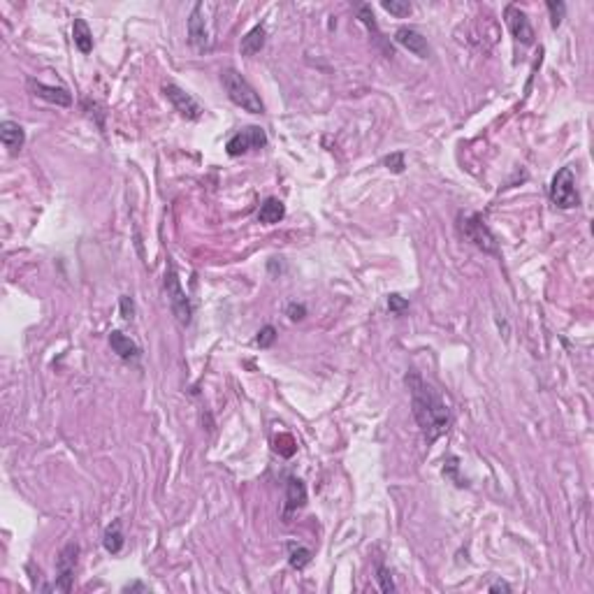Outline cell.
Masks as SVG:
<instances>
[{
    "instance_id": "cell-1",
    "label": "cell",
    "mask_w": 594,
    "mask_h": 594,
    "mask_svg": "<svg viewBox=\"0 0 594 594\" xmlns=\"http://www.w3.org/2000/svg\"><path fill=\"white\" fill-rule=\"evenodd\" d=\"M406 386L411 390V408L418 427L423 430L427 442H437L442 434L451 430L453 416L448 404L418 372L406 374Z\"/></svg>"
},
{
    "instance_id": "cell-2",
    "label": "cell",
    "mask_w": 594,
    "mask_h": 594,
    "mask_svg": "<svg viewBox=\"0 0 594 594\" xmlns=\"http://www.w3.org/2000/svg\"><path fill=\"white\" fill-rule=\"evenodd\" d=\"M221 84H223V88H226L228 98L232 100L237 107H241L244 112H251V114L265 112V105H263V100H260V95L255 93V88L248 84V81L235 68L221 70Z\"/></svg>"
},
{
    "instance_id": "cell-3",
    "label": "cell",
    "mask_w": 594,
    "mask_h": 594,
    "mask_svg": "<svg viewBox=\"0 0 594 594\" xmlns=\"http://www.w3.org/2000/svg\"><path fill=\"white\" fill-rule=\"evenodd\" d=\"M457 230H459V235L467 241H471L476 248H481L485 253L499 255V246H497L493 230L488 228V223H485L481 214H459Z\"/></svg>"
},
{
    "instance_id": "cell-4",
    "label": "cell",
    "mask_w": 594,
    "mask_h": 594,
    "mask_svg": "<svg viewBox=\"0 0 594 594\" xmlns=\"http://www.w3.org/2000/svg\"><path fill=\"white\" fill-rule=\"evenodd\" d=\"M551 200L555 207H560V209H573L580 204V195L576 188V175H573L571 168H562L557 175L553 177Z\"/></svg>"
},
{
    "instance_id": "cell-5",
    "label": "cell",
    "mask_w": 594,
    "mask_h": 594,
    "mask_svg": "<svg viewBox=\"0 0 594 594\" xmlns=\"http://www.w3.org/2000/svg\"><path fill=\"white\" fill-rule=\"evenodd\" d=\"M165 293H168L172 314L177 316V321L181 323V325H188V323H190V316H193V306H190L186 290L181 288L179 274H177V270H175L172 265L168 267V272H165Z\"/></svg>"
},
{
    "instance_id": "cell-6",
    "label": "cell",
    "mask_w": 594,
    "mask_h": 594,
    "mask_svg": "<svg viewBox=\"0 0 594 594\" xmlns=\"http://www.w3.org/2000/svg\"><path fill=\"white\" fill-rule=\"evenodd\" d=\"M267 144V135L260 126H248V128H241L239 132H235L232 137L228 139L226 144V151L228 156L237 158V156H244V153L253 151V149H263Z\"/></svg>"
},
{
    "instance_id": "cell-7",
    "label": "cell",
    "mask_w": 594,
    "mask_h": 594,
    "mask_svg": "<svg viewBox=\"0 0 594 594\" xmlns=\"http://www.w3.org/2000/svg\"><path fill=\"white\" fill-rule=\"evenodd\" d=\"M77 555H79V546L77 544H68L59 555V562H56V583L49 585L47 590H59V592H70L72 590V578H75V569H77Z\"/></svg>"
},
{
    "instance_id": "cell-8",
    "label": "cell",
    "mask_w": 594,
    "mask_h": 594,
    "mask_svg": "<svg viewBox=\"0 0 594 594\" xmlns=\"http://www.w3.org/2000/svg\"><path fill=\"white\" fill-rule=\"evenodd\" d=\"M163 93L165 98H168L172 105H175V110L181 114L184 119H190V121H197L202 117V107L200 102H197L193 95H188L184 88H179L177 84H165L163 86Z\"/></svg>"
},
{
    "instance_id": "cell-9",
    "label": "cell",
    "mask_w": 594,
    "mask_h": 594,
    "mask_svg": "<svg viewBox=\"0 0 594 594\" xmlns=\"http://www.w3.org/2000/svg\"><path fill=\"white\" fill-rule=\"evenodd\" d=\"M504 19H506V26H508L511 33H513L515 40L522 42V44L534 42V28H532V23H529L527 14L520 8H515V5H506V10H504Z\"/></svg>"
},
{
    "instance_id": "cell-10",
    "label": "cell",
    "mask_w": 594,
    "mask_h": 594,
    "mask_svg": "<svg viewBox=\"0 0 594 594\" xmlns=\"http://www.w3.org/2000/svg\"><path fill=\"white\" fill-rule=\"evenodd\" d=\"M395 42H397L399 47H404L406 51H411L413 56H418V59H430V54H432L430 44H427V37L423 33H418L416 28H408V26H402L397 33H395Z\"/></svg>"
},
{
    "instance_id": "cell-11",
    "label": "cell",
    "mask_w": 594,
    "mask_h": 594,
    "mask_svg": "<svg viewBox=\"0 0 594 594\" xmlns=\"http://www.w3.org/2000/svg\"><path fill=\"white\" fill-rule=\"evenodd\" d=\"M188 40L197 49H207L209 47V30H207V21H204V5L202 3L193 5V10H190V17H188Z\"/></svg>"
},
{
    "instance_id": "cell-12",
    "label": "cell",
    "mask_w": 594,
    "mask_h": 594,
    "mask_svg": "<svg viewBox=\"0 0 594 594\" xmlns=\"http://www.w3.org/2000/svg\"><path fill=\"white\" fill-rule=\"evenodd\" d=\"M28 88L33 91V95L37 98L51 102V105H59V107H70L72 105V93L68 88H61V86H47L42 81H35V79H28Z\"/></svg>"
},
{
    "instance_id": "cell-13",
    "label": "cell",
    "mask_w": 594,
    "mask_h": 594,
    "mask_svg": "<svg viewBox=\"0 0 594 594\" xmlns=\"http://www.w3.org/2000/svg\"><path fill=\"white\" fill-rule=\"evenodd\" d=\"M0 139H3L5 149H10L12 156H17L26 142V132L21 126L14 123V121H3V123H0Z\"/></svg>"
},
{
    "instance_id": "cell-14",
    "label": "cell",
    "mask_w": 594,
    "mask_h": 594,
    "mask_svg": "<svg viewBox=\"0 0 594 594\" xmlns=\"http://www.w3.org/2000/svg\"><path fill=\"white\" fill-rule=\"evenodd\" d=\"M110 346H112L114 353L121 357V360L130 362V360H137V357H139V346L130 339V337H126L121 330H114L110 335Z\"/></svg>"
},
{
    "instance_id": "cell-15",
    "label": "cell",
    "mask_w": 594,
    "mask_h": 594,
    "mask_svg": "<svg viewBox=\"0 0 594 594\" xmlns=\"http://www.w3.org/2000/svg\"><path fill=\"white\" fill-rule=\"evenodd\" d=\"M306 502V488L299 478H288L286 483V515L295 513L297 508H302Z\"/></svg>"
},
{
    "instance_id": "cell-16",
    "label": "cell",
    "mask_w": 594,
    "mask_h": 594,
    "mask_svg": "<svg viewBox=\"0 0 594 594\" xmlns=\"http://www.w3.org/2000/svg\"><path fill=\"white\" fill-rule=\"evenodd\" d=\"M284 216H286V207L279 197H267L258 209V221L265 223V226H274V223H279Z\"/></svg>"
},
{
    "instance_id": "cell-17",
    "label": "cell",
    "mask_w": 594,
    "mask_h": 594,
    "mask_svg": "<svg viewBox=\"0 0 594 594\" xmlns=\"http://www.w3.org/2000/svg\"><path fill=\"white\" fill-rule=\"evenodd\" d=\"M72 40L81 54H91L93 51V33H91V28H88V23L84 21V19H75Z\"/></svg>"
},
{
    "instance_id": "cell-18",
    "label": "cell",
    "mask_w": 594,
    "mask_h": 594,
    "mask_svg": "<svg viewBox=\"0 0 594 594\" xmlns=\"http://www.w3.org/2000/svg\"><path fill=\"white\" fill-rule=\"evenodd\" d=\"M265 37H267V33H265L263 26H255V28H251L244 37H241V44H239L241 54H244V56L258 54V51L265 47Z\"/></svg>"
},
{
    "instance_id": "cell-19",
    "label": "cell",
    "mask_w": 594,
    "mask_h": 594,
    "mask_svg": "<svg viewBox=\"0 0 594 594\" xmlns=\"http://www.w3.org/2000/svg\"><path fill=\"white\" fill-rule=\"evenodd\" d=\"M102 546H105V551L112 553V555L121 553V548H123V532H121V522L119 520H114L112 525L105 529Z\"/></svg>"
},
{
    "instance_id": "cell-20",
    "label": "cell",
    "mask_w": 594,
    "mask_h": 594,
    "mask_svg": "<svg viewBox=\"0 0 594 594\" xmlns=\"http://www.w3.org/2000/svg\"><path fill=\"white\" fill-rule=\"evenodd\" d=\"M311 562V551L299 544H288V564L293 569H304Z\"/></svg>"
},
{
    "instance_id": "cell-21",
    "label": "cell",
    "mask_w": 594,
    "mask_h": 594,
    "mask_svg": "<svg viewBox=\"0 0 594 594\" xmlns=\"http://www.w3.org/2000/svg\"><path fill=\"white\" fill-rule=\"evenodd\" d=\"M381 5L386 12H390V14L399 17V19L411 14V3H408V0H383Z\"/></svg>"
},
{
    "instance_id": "cell-22",
    "label": "cell",
    "mask_w": 594,
    "mask_h": 594,
    "mask_svg": "<svg viewBox=\"0 0 594 594\" xmlns=\"http://www.w3.org/2000/svg\"><path fill=\"white\" fill-rule=\"evenodd\" d=\"M357 17H360V21L369 28V33H374L376 40H381V30H379V26H376L372 8H369V5H360V8H357Z\"/></svg>"
},
{
    "instance_id": "cell-23",
    "label": "cell",
    "mask_w": 594,
    "mask_h": 594,
    "mask_svg": "<svg viewBox=\"0 0 594 594\" xmlns=\"http://www.w3.org/2000/svg\"><path fill=\"white\" fill-rule=\"evenodd\" d=\"M274 339H277V328H272V325H265V328H260L258 337H255V344H258L260 348H270Z\"/></svg>"
},
{
    "instance_id": "cell-24",
    "label": "cell",
    "mask_w": 594,
    "mask_h": 594,
    "mask_svg": "<svg viewBox=\"0 0 594 594\" xmlns=\"http://www.w3.org/2000/svg\"><path fill=\"white\" fill-rule=\"evenodd\" d=\"M548 12H551V23H553V28H560L562 19H564V12H566V5L551 0V3H548Z\"/></svg>"
},
{
    "instance_id": "cell-25",
    "label": "cell",
    "mask_w": 594,
    "mask_h": 594,
    "mask_svg": "<svg viewBox=\"0 0 594 594\" xmlns=\"http://www.w3.org/2000/svg\"><path fill=\"white\" fill-rule=\"evenodd\" d=\"M379 576H376V580H379V585H381V592H386V594H390V592H395V580H393V573L386 569V566H379Z\"/></svg>"
},
{
    "instance_id": "cell-26",
    "label": "cell",
    "mask_w": 594,
    "mask_h": 594,
    "mask_svg": "<svg viewBox=\"0 0 594 594\" xmlns=\"http://www.w3.org/2000/svg\"><path fill=\"white\" fill-rule=\"evenodd\" d=\"M383 163H386V168H388V170H393L395 175H399V172H404V168H406V165H404V153H390V156H388Z\"/></svg>"
},
{
    "instance_id": "cell-27",
    "label": "cell",
    "mask_w": 594,
    "mask_h": 594,
    "mask_svg": "<svg viewBox=\"0 0 594 594\" xmlns=\"http://www.w3.org/2000/svg\"><path fill=\"white\" fill-rule=\"evenodd\" d=\"M388 309H390L393 314H404V311L408 309V299L397 295V293H393V295L388 297Z\"/></svg>"
},
{
    "instance_id": "cell-28",
    "label": "cell",
    "mask_w": 594,
    "mask_h": 594,
    "mask_svg": "<svg viewBox=\"0 0 594 594\" xmlns=\"http://www.w3.org/2000/svg\"><path fill=\"white\" fill-rule=\"evenodd\" d=\"M121 316H123L126 321H132V318H135V302H132V297H128V295L121 297Z\"/></svg>"
},
{
    "instance_id": "cell-29",
    "label": "cell",
    "mask_w": 594,
    "mask_h": 594,
    "mask_svg": "<svg viewBox=\"0 0 594 594\" xmlns=\"http://www.w3.org/2000/svg\"><path fill=\"white\" fill-rule=\"evenodd\" d=\"M286 314H288L290 321H302V318L306 316V306H304V304H297V302H290L288 309H286Z\"/></svg>"
},
{
    "instance_id": "cell-30",
    "label": "cell",
    "mask_w": 594,
    "mask_h": 594,
    "mask_svg": "<svg viewBox=\"0 0 594 594\" xmlns=\"http://www.w3.org/2000/svg\"><path fill=\"white\" fill-rule=\"evenodd\" d=\"M488 590H490V592H506V594H508V592H511V585L504 583V580H495V583L490 585Z\"/></svg>"
},
{
    "instance_id": "cell-31",
    "label": "cell",
    "mask_w": 594,
    "mask_h": 594,
    "mask_svg": "<svg viewBox=\"0 0 594 594\" xmlns=\"http://www.w3.org/2000/svg\"><path fill=\"white\" fill-rule=\"evenodd\" d=\"M123 592H149V587L142 583H132V585H126Z\"/></svg>"
}]
</instances>
